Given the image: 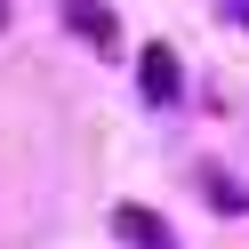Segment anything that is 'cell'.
Wrapping results in <instances>:
<instances>
[{
    "mask_svg": "<svg viewBox=\"0 0 249 249\" xmlns=\"http://www.w3.org/2000/svg\"><path fill=\"white\" fill-rule=\"evenodd\" d=\"M137 89H145L153 105H177V97H185V65H177V49H169V40H153V49H145Z\"/></svg>",
    "mask_w": 249,
    "mask_h": 249,
    "instance_id": "1",
    "label": "cell"
},
{
    "mask_svg": "<svg viewBox=\"0 0 249 249\" xmlns=\"http://www.w3.org/2000/svg\"><path fill=\"white\" fill-rule=\"evenodd\" d=\"M65 24H72L81 40H97V56L121 40V24H113V8H105V0H65Z\"/></svg>",
    "mask_w": 249,
    "mask_h": 249,
    "instance_id": "2",
    "label": "cell"
},
{
    "mask_svg": "<svg viewBox=\"0 0 249 249\" xmlns=\"http://www.w3.org/2000/svg\"><path fill=\"white\" fill-rule=\"evenodd\" d=\"M217 17H233V24H249V0H217Z\"/></svg>",
    "mask_w": 249,
    "mask_h": 249,
    "instance_id": "5",
    "label": "cell"
},
{
    "mask_svg": "<svg viewBox=\"0 0 249 249\" xmlns=\"http://www.w3.org/2000/svg\"><path fill=\"white\" fill-rule=\"evenodd\" d=\"M201 193H209V209H249V193H241V185H233V177H217V169H209V185H201Z\"/></svg>",
    "mask_w": 249,
    "mask_h": 249,
    "instance_id": "4",
    "label": "cell"
},
{
    "mask_svg": "<svg viewBox=\"0 0 249 249\" xmlns=\"http://www.w3.org/2000/svg\"><path fill=\"white\" fill-rule=\"evenodd\" d=\"M113 225L129 233L137 249H169V225H161V217H153V209H113Z\"/></svg>",
    "mask_w": 249,
    "mask_h": 249,
    "instance_id": "3",
    "label": "cell"
},
{
    "mask_svg": "<svg viewBox=\"0 0 249 249\" xmlns=\"http://www.w3.org/2000/svg\"><path fill=\"white\" fill-rule=\"evenodd\" d=\"M0 24H8V0H0Z\"/></svg>",
    "mask_w": 249,
    "mask_h": 249,
    "instance_id": "6",
    "label": "cell"
}]
</instances>
